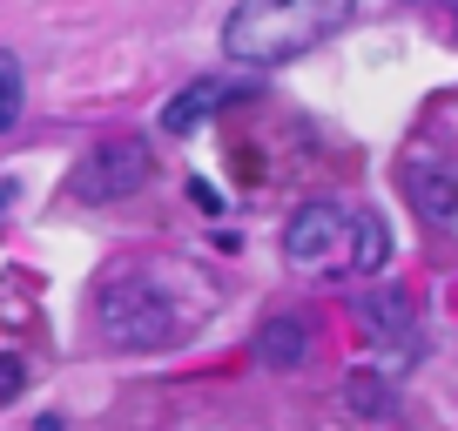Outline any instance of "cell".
I'll return each instance as SVG.
<instances>
[{"label":"cell","mask_w":458,"mask_h":431,"mask_svg":"<svg viewBox=\"0 0 458 431\" xmlns=\"http://www.w3.org/2000/svg\"><path fill=\"white\" fill-rule=\"evenodd\" d=\"M21 115V61L0 55V135H7V122Z\"/></svg>","instance_id":"7"},{"label":"cell","mask_w":458,"mask_h":431,"mask_svg":"<svg viewBox=\"0 0 458 431\" xmlns=\"http://www.w3.org/2000/svg\"><path fill=\"white\" fill-rule=\"evenodd\" d=\"M95 317H101V337L122 351H162L169 337H182V310L169 303V290L156 276H108L95 290Z\"/></svg>","instance_id":"3"},{"label":"cell","mask_w":458,"mask_h":431,"mask_svg":"<svg viewBox=\"0 0 458 431\" xmlns=\"http://www.w3.org/2000/svg\"><path fill=\"white\" fill-rule=\"evenodd\" d=\"M142 182H148V142L114 135V142H101L95 156L68 175V196L74 202H114V196H129V189H142Z\"/></svg>","instance_id":"4"},{"label":"cell","mask_w":458,"mask_h":431,"mask_svg":"<svg viewBox=\"0 0 458 431\" xmlns=\"http://www.w3.org/2000/svg\"><path fill=\"white\" fill-rule=\"evenodd\" d=\"M344 398L358 404V411H391V391H377V377H351V391H344Z\"/></svg>","instance_id":"9"},{"label":"cell","mask_w":458,"mask_h":431,"mask_svg":"<svg viewBox=\"0 0 458 431\" xmlns=\"http://www.w3.org/2000/svg\"><path fill=\"white\" fill-rule=\"evenodd\" d=\"M263 358H276V364H297L303 358V337H297V324H270V337H263Z\"/></svg>","instance_id":"8"},{"label":"cell","mask_w":458,"mask_h":431,"mask_svg":"<svg viewBox=\"0 0 458 431\" xmlns=\"http://www.w3.org/2000/svg\"><path fill=\"white\" fill-rule=\"evenodd\" d=\"M358 324H364V337H371L377 351H385V344H398V351H391V358H398V371L418 358L411 310H404V297H398V290H385V297H364V303H358Z\"/></svg>","instance_id":"5"},{"label":"cell","mask_w":458,"mask_h":431,"mask_svg":"<svg viewBox=\"0 0 458 431\" xmlns=\"http://www.w3.org/2000/svg\"><path fill=\"white\" fill-rule=\"evenodd\" d=\"M284 257H290V270H303V276H344V270H351V276H371V270H385L391 236H385V223H377L371 209L310 202V209L290 216Z\"/></svg>","instance_id":"2"},{"label":"cell","mask_w":458,"mask_h":431,"mask_svg":"<svg viewBox=\"0 0 458 431\" xmlns=\"http://www.w3.org/2000/svg\"><path fill=\"white\" fill-rule=\"evenodd\" d=\"M21 385H28V364L0 351V404H7V398H21Z\"/></svg>","instance_id":"10"},{"label":"cell","mask_w":458,"mask_h":431,"mask_svg":"<svg viewBox=\"0 0 458 431\" xmlns=\"http://www.w3.org/2000/svg\"><path fill=\"white\" fill-rule=\"evenodd\" d=\"M344 21H351V0H243L223 21V55L243 68H276L324 47Z\"/></svg>","instance_id":"1"},{"label":"cell","mask_w":458,"mask_h":431,"mask_svg":"<svg viewBox=\"0 0 458 431\" xmlns=\"http://www.w3.org/2000/svg\"><path fill=\"white\" fill-rule=\"evenodd\" d=\"M243 95H250L243 81H216V74H209V81H189L182 95L162 108V129H169V135H189L209 108H229V101H243Z\"/></svg>","instance_id":"6"}]
</instances>
